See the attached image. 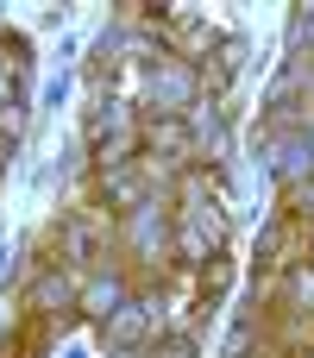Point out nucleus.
Listing matches in <instances>:
<instances>
[{
    "label": "nucleus",
    "mask_w": 314,
    "mask_h": 358,
    "mask_svg": "<svg viewBox=\"0 0 314 358\" xmlns=\"http://www.w3.org/2000/svg\"><path fill=\"white\" fill-rule=\"evenodd\" d=\"M138 327H145V315H138V302L113 315V340H138Z\"/></svg>",
    "instance_id": "obj_1"
},
{
    "label": "nucleus",
    "mask_w": 314,
    "mask_h": 358,
    "mask_svg": "<svg viewBox=\"0 0 314 358\" xmlns=\"http://www.w3.org/2000/svg\"><path fill=\"white\" fill-rule=\"evenodd\" d=\"M113 296H120L113 283H94V289H88V308H94V315H113Z\"/></svg>",
    "instance_id": "obj_2"
}]
</instances>
